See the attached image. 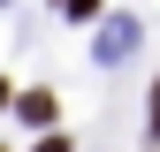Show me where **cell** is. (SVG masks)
<instances>
[{
  "label": "cell",
  "mask_w": 160,
  "mask_h": 152,
  "mask_svg": "<svg viewBox=\"0 0 160 152\" xmlns=\"http://www.w3.org/2000/svg\"><path fill=\"white\" fill-rule=\"evenodd\" d=\"M152 129H160V84H152Z\"/></svg>",
  "instance_id": "obj_2"
},
{
  "label": "cell",
  "mask_w": 160,
  "mask_h": 152,
  "mask_svg": "<svg viewBox=\"0 0 160 152\" xmlns=\"http://www.w3.org/2000/svg\"><path fill=\"white\" fill-rule=\"evenodd\" d=\"M23 122H53V91H23Z\"/></svg>",
  "instance_id": "obj_1"
}]
</instances>
